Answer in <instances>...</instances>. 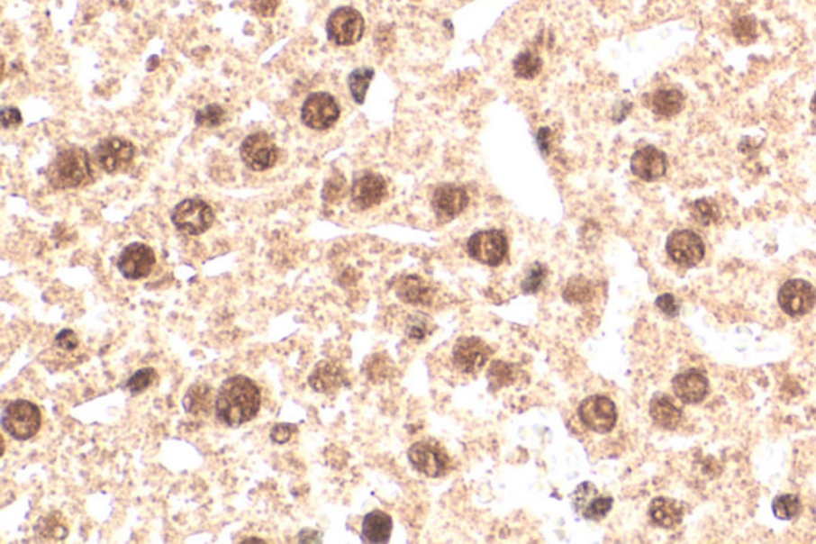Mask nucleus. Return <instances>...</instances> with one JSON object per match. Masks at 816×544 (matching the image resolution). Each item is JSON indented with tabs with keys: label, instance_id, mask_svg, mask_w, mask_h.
<instances>
[{
	"label": "nucleus",
	"instance_id": "7",
	"mask_svg": "<svg viewBox=\"0 0 816 544\" xmlns=\"http://www.w3.org/2000/svg\"><path fill=\"white\" fill-rule=\"evenodd\" d=\"M241 160L246 167L252 171H267L277 165L279 159V150H277V142L273 141L270 134L254 133L249 134L246 140L242 141Z\"/></svg>",
	"mask_w": 816,
	"mask_h": 544
},
{
	"label": "nucleus",
	"instance_id": "20",
	"mask_svg": "<svg viewBox=\"0 0 816 544\" xmlns=\"http://www.w3.org/2000/svg\"><path fill=\"white\" fill-rule=\"evenodd\" d=\"M710 384L699 369L685 370L673 378V391L685 404H699L706 398Z\"/></svg>",
	"mask_w": 816,
	"mask_h": 544
},
{
	"label": "nucleus",
	"instance_id": "48",
	"mask_svg": "<svg viewBox=\"0 0 816 544\" xmlns=\"http://www.w3.org/2000/svg\"><path fill=\"white\" fill-rule=\"evenodd\" d=\"M549 142H550V130L549 128H540L539 133H538V144H539L542 154H549V149H550Z\"/></svg>",
	"mask_w": 816,
	"mask_h": 544
},
{
	"label": "nucleus",
	"instance_id": "46",
	"mask_svg": "<svg viewBox=\"0 0 816 544\" xmlns=\"http://www.w3.org/2000/svg\"><path fill=\"white\" fill-rule=\"evenodd\" d=\"M279 0H254L252 10L262 18H271L277 14Z\"/></svg>",
	"mask_w": 816,
	"mask_h": 544
},
{
	"label": "nucleus",
	"instance_id": "4",
	"mask_svg": "<svg viewBox=\"0 0 816 544\" xmlns=\"http://www.w3.org/2000/svg\"><path fill=\"white\" fill-rule=\"evenodd\" d=\"M214 219L213 208L200 198L184 200L171 213V221L176 229L194 237L208 231L213 227Z\"/></svg>",
	"mask_w": 816,
	"mask_h": 544
},
{
	"label": "nucleus",
	"instance_id": "50",
	"mask_svg": "<svg viewBox=\"0 0 816 544\" xmlns=\"http://www.w3.org/2000/svg\"><path fill=\"white\" fill-rule=\"evenodd\" d=\"M811 111H813V113H815L816 115V95L815 98H813V101H811Z\"/></svg>",
	"mask_w": 816,
	"mask_h": 544
},
{
	"label": "nucleus",
	"instance_id": "41",
	"mask_svg": "<svg viewBox=\"0 0 816 544\" xmlns=\"http://www.w3.org/2000/svg\"><path fill=\"white\" fill-rule=\"evenodd\" d=\"M389 361L381 358V356H374L368 364H367V376L370 380L374 382H381L385 378L389 377Z\"/></svg>",
	"mask_w": 816,
	"mask_h": 544
},
{
	"label": "nucleus",
	"instance_id": "47",
	"mask_svg": "<svg viewBox=\"0 0 816 544\" xmlns=\"http://www.w3.org/2000/svg\"><path fill=\"white\" fill-rule=\"evenodd\" d=\"M298 541L300 543H321L322 539H321V533L312 530V529H306L298 533Z\"/></svg>",
	"mask_w": 816,
	"mask_h": 544
},
{
	"label": "nucleus",
	"instance_id": "3",
	"mask_svg": "<svg viewBox=\"0 0 816 544\" xmlns=\"http://www.w3.org/2000/svg\"><path fill=\"white\" fill-rule=\"evenodd\" d=\"M42 425V417L37 405L18 399L14 401L2 412V426L5 433L10 434L14 440H28L39 433Z\"/></svg>",
	"mask_w": 816,
	"mask_h": 544
},
{
	"label": "nucleus",
	"instance_id": "30",
	"mask_svg": "<svg viewBox=\"0 0 816 544\" xmlns=\"http://www.w3.org/2000/svg\"><path fill=\"white\" fill-rule=\"evenodd\" d=\"M563 297L569 304H587L594 299V286L587 278L575 277L567 281Z\"/></svg>",
	"mask_w": 816,
	"mask_h": 544
},
{
	"label": "nucleus",
	"instance_id": "2",
	"mask_svg": "<svg viewBox=\"0 0 816 544\" xmlns=\"http://www.w3.org/2000/svg\"><path fill=\"white\" fill-rule=\"evenodd\" d=\"M47 179L58 190L84 187L93 179L90 155L82 147H66L50 163Z\"/></svg>",
	"mask_w": 816,
	"mask_h": 544
},
{
	"label": "nucleus",
	"instance_id": "32",
	"mask_svg": "<svg viewBox=\"0 0 816 544\" xmlns=\"http://www.w3.org/2000/svg\"><path fill=\"white\" fill-rule=\"evenodd\" d=\"M691 214L700 225H712L720 222L721 210L710 198H702L691 204Z\"/></svg>",
	"mask_w": 816,
	"mask_h": 544
},
{
	"label": "nucleus",
	"instance_id": "42",
	"mask_svg": "<svg viewBox=\"0 0 816 544\" xmlns=\"http://www.w3.org/2000/svg\"><path fill=\"white\" fill-rule=\"evenodd\" d=\"M656 305H657L660 312H664L666 316L670 318H675L679 314V302L676 300V297L673 294H664L660 295L657 300H656Z\"/></svg>",
	"mask_w": 816,
	"mask_h": 544
},
{
	"label": "nucleus",
	"instance_id": "36",
	"mask_svg": "<svg viewBox=\"0 0 816 544\" xmlns=\"http://www.w3.org/2000/svg\"><path fill=\"white\" fill-rule=\"evenodd\" d=\"M196 125L215 128L225 122V109L219 104H209L195 113Z\"/></svg>",
	"mask_w": 816,
	"mask_h": 544
},
{
	"label": "nucleus",
	"instance_id": "43",
	"mask_svg": "<svg viewBox=\"0 0 816 544\" xmlns=\"http://www.w3.org/2000/svg\"><path fill=\"white\" fill-rule=\"evenodd\" d=\"M295 431H297V426L291 425V423H279L271 430L270 438L277 444H286L292 440Z\"/></svg>",
	"mask_w": 816,
	"mask_h": 544
},
{
	"label": "nucleus",
	"instance_id": "5",
	"mask_svg": "<svg viewBox=\"0 0 816 544\" xmlns=\"http://www.w3.org/2000/svg\"><path fill=\"white\" fill-rule=\"evenodd\" d=\"M327 37L340 47H349L359 42L366 31L364 16L353 7L333 10L327 20Z\"/></svg>",
	"mask_w": 816,
	"mask_h": 544
},
{
	"label": "nucleus",
	"instance_id": "49",
	"mask_svg": "<svg viewBox=\"0 0 816 544\" xmlns=\"http://www.w3.org/2000/svg\"><path fill=\"white\" fill-rule=\"evenodd\" d=\"M244 543H265V541L257 539V538H250V539H244Z\"/></svg>",
	"mask_w": 816,
	"mask_h": 544
},
{
	"label": "nucleus",
	"instance_id": "39",
	"mask_svg": "<svg viewBox=\"0 0 816 544\" xmlns=\"http://www.w3.org/2000/svg\"><path fill=\"white\" fill-rule=\"evenodd\" d=\"M547 278V268L542 264H534L526 278L521 283V291L525 294L539 293L540 287L544 285Z\"/></svg>",
	"mask_w": 816,
	"mask_h": 544
},
{
	"label": "nucleus",
	"instance_id": "26",
	"mask_svg": "<svg viewBox=\"0 0 816 544\" xmlns=\"http://www.w3.org/2000/svg\"><path fill=\"white\" fill-rule=\"evenodd\" d=\"M649 413L652 420L665 430H676L683 420V412L666 394H656L652 398Z\"/></svg>",
	"mask_w": 816,
	"mask_h": 544
},
{
	"label": "nucleus",
	"instance_id": "11",
	"mask_svg": "<svg viewBox=\"0 0 816 544\" xmlns=\"http://www.w3.org/2000/svg\"><path fill=\"white\" fill-rule=\"evenodd\" d=\"M136 149L130 141L123 138H105L97 144L95 149V160L99 168H103L105 173L113 175L118 171H123L131 165L134 160Z\"/></svg>",
	"mask_w": 816,
	"mask_h": 544
},
{
	"label": "nucleus",
	"instance_id": "15",
	"mask_svg": "<svg viewBox=\"0 0 816 544\" xmlns=\"http://www.w3.org/2000/svg\"><path fill=\"white\" fill-rule=\"evenodd\" d=\"M451 356L458 369L474 374L486 364L492 356V349L477 337H463L455 343Z\"/></svg>",
	"mask_w": 816,
	"mask_h": 544
},
{
	"label": "nucleus",
	"instance_id": "13",
	"mask_svg": "<svg viewBox=\"0 0 816 544\" xmlns=\"http://www.w3.org/2000/svg\"><path fill=\"white\" fill-rule=\"evenodd\" d=\"M666 252L675 264L689 268L705 258V245L695 231H675L666 240Z\"/></svg>",
	"mask_w": 816,
	"mask_h": 544
},
{
	"label": "nucleus",
	"instance_id": "24",
	"mask_svg": "<svg viewBox=\"0 0 816 544\" xmlns=\"http://www.w3.org/2000/svg\"><path fill=\"white\" fill-rule=\"evenodd\" d=\"M397 297L412 305H428L434 297L432 287L418 275H407L395 287Z\"/></svg>",
	"mask_w": 816,
	"mask_h": 544
},
{
	"label": "nucleus",
	"instance_id": "35",
	"mask_svg": "<svg viewBox=\"0 0 816 544\" xmlns=\"http://www.w3.org/2000/svg\"><path fill=\"white\" fill-rule=\"evenodd\" d=\"M732 32L735 39L743 45H749L757 37V24L753 16H740L732 24Z\"/></svg>",
	"mask_w": 816,
	"mask_h": 544
},
{
	"label": "nucleus",
	"instance_id": "33",
	"mask_svg": "<svg viewBox=\"0 0 816 544\" xmlns=\"http://www.w3.org/2000/svg\"><path fill=\"white\" fill-rule=\"evenodd\" d=\"M772 510H774L775 517H778L782 521H793L794 517L801 514L802 503L795 495L776 496L772 503Z\"/></svg>",
	"mask_w": 816,
	"mask_h": 544
},
{
	"label": "nucleus",
	"instance_id": "25",
	"mask_svg": "<svg viewBox=\"0 0 816 544\" xmlns=\"http://www.w3.org/2000/svg\"><path fill=\"white\" fill-rule=\"evenodd\" d=\"M393 531V519L383 511H372L362 522V541L364 543H387Z\"/></svg>",
	"mask_w": 816,
	"mask_h": 544
},
{
	"label": "nucleus",
	"instance_id": "44",
	"mask_svg": "<svg viewBox=\"0 0 816 544\" xmlns=\"http://www.w3.org/2000/svg\"><path fill=\"white\" fill-rule=\"evenodd\" d=\"M55 345L58 349H64V351H72L78 347V337H77L74 331L70 329H64L59 334L56 335Z\"/></svg>",
	"mask_w": 816,
	"mask_h": 544
},
{
	"label": "nucleus",
	"instance_id": "18",
	"mask_svg": "<svg viewBox=\"0 0 816 544\" xmlns=\"http://www.w3.org/2000/svg\"><path fill=\"white\" fill-rule=\"evenodd\" d=\"M631 173L646 182H654L664 177L668 169L666 155L657 147L646 146L631 155Z\"/></svg>",
	"mask_w": 816,
	"mask_h": 544
},
{
	"label": "nucleus",
	"instance_id": "28",
	"mask_svg": "<svg viewBox=\"0 0 816 544\" xmlns=\"http://www.w3.org/2000/svg\"><path fill=\"white\" fill-rule=\"evenodd\" d=\"M542 70V58L534 50H525L513 59V72L519 78L531 80Z\"/></svg>",
	"mask_w": 816,
	"mask_h": 544
},
{
	"label": "nucleus",
	"instance_id": "45",
	"mask_svg": "<svg viewBox=\"0 0 816 544\" xmlns=\"http://www.w3.org/2000/svg\"><path fill=\"white\" fill-rule=\"evenodd\" d=\"M0 122L5 130L22 125V112L18 111L16 107H4L0 112Z\"/></svg>",
	"mask_w": 816,
	"mask_h": 544
},
{
	"label": "nucleus",
	"instance_id": "34",
	"mask_svg": "<svg viewBox=\"0 0 816 544\" xmlns=\"http://www.w3.org/2000/svg\"><path fill=\"white\" fill-rule=\"evenodd\" d=\"M517 377V369L512 364L503 363V361H493L488 378L492 384L493 390H498L507 385H512Z\"/></svg>",
	"mask_w": 816,
	"mask_h": 544
},
{
	"label": "nucleus",
	"instance_id": "19",
	"mask_svg": "<svg viewBox=\"0 0 816 544\" xmlns=\"http://www.w3.org/2000/svg\"><path fill=\"white\" fill-rule=\"evenodd\" d=\"M469 203L467 192L455 184H442L432 195V208L439 219L459 216Z\"/></svg>",
	"mask_w": 816,
	"mask_h": 544
},
{
	"label": "nucleus",
	"instance_id": "37",
	"mask_svg": "<svg viewBox=\"0 0 816 544\" xmlns=\"http://www.w3.org/2000/svg\"><path fill=\"white\" fill-rule=\"evenodd\" d=\"M159 380V376H157V370L152 369V367H146V369H141L132 376L128 384H126V388L131 391L132 394H139L142 391H146L147 388H150L152 385L157 384Z\"/></svg>",
	"mask_w": 816,
	"mask_h": 544
},
{
	"label": "nucleus",
	"instance_id": "1",
	"mask_svg": "<svg viewBox=\"0 0 816 544\" xmlns=\"http://www.w3.org/2000/svg\"><path fill=\"white\" fill-rule=\"evenodd\" d=\"M260 390L250 378L244 376L230 377L222 384L215 396V417L222 425H244L260 411Z\"/></svg>",
	"mask_w": 816,
	"mask_h": 544
},
{
	"label": "nucleus",
	"instance_id": "17",
	"mask_svg": "<svg viewBox=\"0 0 816 544\" xmlns=\"http://www.w3.org/2000/svg\"><path fill=\"white\" fill-rule=\"evenodd\" d=\"M387 194L386 181L380 175L366 173L353 182L351 203L359 211L370 210L380 204Z\"/></svg>",
	"mask_w": 816,
	"mask_h": 544
},
{
	"label": "nucleus",
	"instance_id": "10",
	"mask_svg": "<svg viewBox=\"0 0 816 544\" xmlns=\"http://www.w3.org/2000/svg\"><path fill=\"white\" fill-rule=\"evenodd\" d=\"M579 419L588 430L595 433H609L617 423L616 404L608 396H590L579 405Z\"/></svg>",
	"mask_w": 816,
	"mask_h": 544
},
{
	"label": "nucleus",
	"instance_id": "14",
	"mask_svg": "<svg viewBox=\"0 0 816 544\" xmlns=\"http://www.w3.org/2000/svg\"><path fill=\"white\" fill-rule=\"evenodd\" d=\"M155 252L144 243H131L118 256L117 267L128 279L147 278L155 267Z\"/></svg>",
	"mask_w": 816,
	"mask_h": 544
},
{
	"label": "nucleus",
	"instance_id": "9",
	"mask_svg": "<svg viewBox=\"0 0 816 544\" xmlns=\"http://www.w3.org/2000/svg\"><path fill=\"white\" fill-rule=\"evenodd\" d=\"M408 460L418 473L428 477H440L450 467L449 455L434 440H420L410 447Z\"/></svg>",
	"mask_w": 816,
	"mask_h": 544
},
{
	"label": "nucleus",
	"instance_id": "21",
	"mask_svg": "<svg viewBox=\"0 0 816 544\" xmlns=\"http://www.w3.org/2000/svg\"><path fill=\"white\" fill-rule=\"evenodd\" d=\"M308 384L318 393H333L348 384L346 372L340 364L333 361H321L308 378Z\"/></svg>",
	"mask_w": 816,
	"mask_h": 544
},
{
	"label": "nucleus",
	"instance_id": "12",
	"mask_svg": "<svg viewBox=\"0 0 816 544\" xmlns=\"http://www.w3.org/2000/svg\"><path fill=\"white\" fill-rule=\"evenodd\" d=\"M816 304L815 287L803 279H789L778 291V305L789 316L810 313Z\"/></svg>",
	"mask_w": 816,
	"mask_h": 544
},
{
	"label": "nucleus",
	"instance_id": "38",
	"mask_svg": "<svg viewBox=\"0 0 816 544\" xmlns=\"http://www.w3.org/2000/svg\"><path fill=\"white\" fill-rule=\"evenodd\" d=\"M346 195V179L343 176L337 173L332 177H329L322 189V198L327 203H339Z\"/></svg>",
	"mask_w": 816,
	"mask_h": 544
},
{
	"label": "nucleus",
	"instance_id": "6",
	"mask_svg": "<svg viewBox=\"0 0 816 544\" xmlns=\"http://www.w3.org/2000/svg\"><path fill=\"white\" fill-rule=\"evenodd\" d=\"M340 119V105L332 95L319 91L304 99L302 107V122L316 131L332 128Z\"/></svg>",
	"mask_w": 816,
	"mask_h": 544
},
{
	"label": "nucleus",
	"instance_id": "22",
	"mask_svg": "<svg viewBox=\"0 0 816 544\" xmlns=\"http://www.w3.org/2000/svg\"><path fill=\"white\" fill-rule=\"evenodd\" d=\"M649 517L652 522L662 529H675L683 522L685 508L681 503L665 496L654 498L649 506Z\"/></svg>",
	"mask_w": 816,
	"mask_h": 544
},
{
	"label": "nucleus",
	"instance_id": "29",
	"mask_svg": "<svg viewBox=\"0 0 816 544\" xmlns=\"http://www.w3.org/2000/svg\"><path fill=\"white\" fill-rule=\"evenodd\" d=\"M375 70L372 68H358L354 69L349 77H348V86L351 91V96L358 104L366 103L367 90L372 84Z\"/></svg>",
	"mask_w": 816,
	"mask_h": 544
},
{
	"label": "nucleus",
	"instance_id": "16",
	"mask_svg": "<svg viewBox=\"0 0 816 544\" xmlns=\"http://www.w3.org/2000/svg\"><path fill=\"white\" fill-rule=\"evenodd\" d=\"M573 506L587 521H602L612 510V498L600 495L594 484L584 482L573 494Z\"/></svg>",
	"mask_w": 816,
	"mask_h": 544
},
{
	"label": "nucleus",
	"instance_id": "40",
	"mask_svg": "<svg viewBox=\"0 0 816 544\" xmlns=\"http://www.w3.org/2000/svg\"><path fill=\"white\" fill-rule=\"evenodd\" d=\"M431 331H432V326H431L430 318H426L422 314H415L408 320L407 335L415 342L424 340L431 334Z\"/></svg>",
	"mask_w": 816,
	"mask_h": 544
},
{
	"label": "nucleus",
	"instance_id": "23",
	"mask_svg": "<svg viewBox=\"0 0 816 544\" xmlns=\"http://www.w3.org/2000/svg\"><path fill=\"white\" fill-rule=\"evenodd\" d=\"M184 409L190 417H208L215 409L214 391L208 384L192 385L184 396Z\"/></svg>",
	"mask_w": 816,
	"mask_h": 544
},
{
	"label": "nucleus",
	"instance_id": "31",
	"mask_svg": "<svg viewBox=\"0 0 816 544\" xmlns=\"http://www.w3.org/2000/svg\"><path fill=\"white\" fill-rule=\"evenodd\" d=\"M35 531H37V535L42 537L43 539H64V538L68 537V527H66V522H64L63 517L59 516L58 512L43 517L42 521L37 523Z\"/></svg>",
	"mask_w": 816,
	"mask_h": 544
},
{
	"label": "nucleus",
	"instance_id": "8",
	"mask_svg": "<svg viewBox=\"0 0 816 544\" xmlns=\"http://www.w3.org/2000/svg\"><path fill=\"white\" fill-rule=\"evenodd\" d=\"M467 252L480 264L501 266L507 256V238L501 231H477L467 241Z\"/></svg>",
	"mask_w": 816,
	"mask_h": 544
},
{
	"label": "nucleus",
	"instance_id": "27",
	"mask_svg": "<svg viewBox=\"0 0 816 544\" xmlns=\"http://www.w3.org/2000/svg\"><path fill=\"white\" fill-rule=\"evenodd\" d=\"M649 107L658 117L671 119L683 111L685 95L675 88H662V90L654 91L650 96Z\"/></svg>",
	"mask_w": 816,
	"mask_h": 544
}]
</instances>
